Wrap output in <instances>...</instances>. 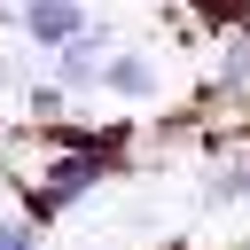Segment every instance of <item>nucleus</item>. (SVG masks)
I'll return each mask as SVG.
<instances>
[{
	"instance_id": "1",
	"label": "nucleus",
	"mask_w": 250,
	"mask_h": 250,
	"mask_svg": "<svg viewBox=\"0 0 250 250\" xmlns=\"http://www.w3.org/2000/svg\"><path fill=\"white\" fill-rule=\"evenodd\" d=\"M109 164H117V141H78V133H62V156L39 172V219H55V211H78L102 180H109Z\"/></svg>"
},
{
	"instance_id": "2",
	"label": "nucleus",
	"mask_w": 250,
	"mask_h": 250,
	"mask_svg": "<svg viewBox=\"0 0 250 250\" xmlns=\"http://www.w3.org/2000/svg\"><path fill=\"white\" fill-rule=\"evenodd\" d=\"M16 16H23V31H31V39H39V47H47V55H55V47H70V39H86V31H94V16H86V0H23V8H16Z\"/></svg>"
},
{
	"instance_id": "3",
	"label": "nucleus",
	"mask_w": 250,
	"mask_h": 250,
	"mask_svg": "<svg viewBox=\"0 0 250 250\" xmlns=\"http://www.w3.org/2000/svg\"><path fill=\"white\" fill-rule=\"evenodd\" d=\"M102 31H86V39H70V47H55V62H47V86L55 94H86L94 78H102Z\"/></svg>"
},
{
	"instance_id": "4",
	"label": "nucleus",
	"mask_w": 250,
	"mask_h": 250,
	"mask_svg": "<svg viewBox=\"0 0 250 250\" xmlns=\"http://www.w3.org/2000/svg\"><path fill=\"white\" fill-rule=\"evenodd\" d=\"M94 86H109L117 102H148L156 94V62L148 55H102V78Z\"/></svg>"
},
{
	"instance_id": "5",
	"label": "nucleus",
	"mask_w": 250,
	"mask_h": 250,
	"mask_svg": "<svg viewBox=\"0 0 250 250\" xmlns=\"http://www.w3.org/2000/svg\"><path fill=\"white\" fill-rule=\"evenodd\" d=\"M211 86H219V94H250V23H234V31H227V47H219V70H211Z\"/></svg>"
},
{
	"instance_id": "6",
	"label": "nucleus",
	"mask_w": 250,
	"mask_h": 250,
	"mask_svg": "<svg viewBox=\"0 0 250 250\" xmlns=\"http://www.w3.org/2000/svg\"><path fill=\"white\" fill-rule=\"evenodd\" d=\"M0 250H39V227L31 219H0Z\"/></svg>"
},
{
	"instance_id": "7",
	"label": "nucleus",
	"mask_w": 250,
	"mask_h": 250,
	"mask_svg": "<svg viewBox=\"0 0 250 250\" xmlns=\"http://www.w3.org/2000/svg\"><path fill=\"white\" fill-rule=\"evenodd\" d=\"M0 8H23V0H0Z\"/></svg>"
},
{
	"instance_id": "8",
	"label": "nucleus",
	"mask_w": 250,
	"mask_h": 250,
	"mask_svg": "<svg viewBox=\"0 0 250 250\" xmlns=\"http://www.w3.org/2000/svg\"><path fill=\"white\" fill-rule=\"evenodd\" d=\"M172 250H188V242H172Z\"/></svg>"
}]
</instances>
